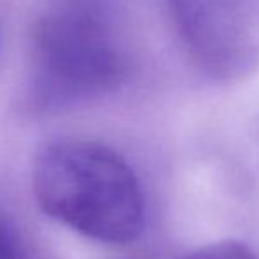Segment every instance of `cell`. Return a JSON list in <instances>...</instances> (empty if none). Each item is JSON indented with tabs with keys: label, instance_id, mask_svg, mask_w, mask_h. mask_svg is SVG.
I'll return each mask as SVG.
<instances>
[{
	"label": "cell",
	"instance_id": "cell-1",
	"mask_svg": "<svg viewBox=\"0 0 259 259\" xmlns=\"http://www.w3.org/2000/svg\"><path fill=\"white\" fill-rule=\"evenodd\" d=\"M39 208L79 235L125 245L145 228V196L134 169L96 141L60 140L39 152L32 173Z\"/></svg>",
	"mask_w": 259,
	"mask_h": 259
},
{
	"label": "cell",
	"instance_id": "cell-4",
	"mask_svg": "<svg viewBox=\"0 0 259 259\" xmlns=\"http://www.w3.org/2000/svg\"><path fill=\"white\" fill-rule=\"evenodd\" d=\"M0 259H32L13 217L0 206Z\"/></svg>",
	"mask_w": 259,
	"mask_h": 259
},
{
	"label": "cell",
	"instance_id": "cell-2",
	"mask_svg": "<svg viewBox=\"0 0 259 259\" xmlns=\"http://www.w3.org/2000/svg\"><path fill=\"white\" fill-rule=\"evenodd\" d=\"M32 101L64 109L111 92L122 83L127 55L99 0H57L34 37Z\"/></svg>",
	"mask_w": 259,
	"mask_h": 259
},
{
	"label": "cell",
	"instance_id": "cell-3",
	"mask_svg": "<svg viewBox=\"0 0 259 259\" xmlns=\"http://www.w3.org/2000/svg\"><path fill=\"white\" fill-rule=\"evenodd\" d=\"M177 35L191 62L217 81H236L259 64L252 0H169Z\"/></svg>",
	"mask_w": 259,
	"mask_h": 259
},
{
	"label": "cell",
	"instance_id": "cell-5",
	"mask_svg": "<svg viewBox=\"0 0 259 259\" xmlns=\"http://www.w3.org/2000/svg\"><path fill=\"white\" fill-rule=\"evenodd\" d=\"M180 259H257V256L245 243L236 242V240H224V242L199 247Z\"/></svg>",
	"mask_w": 259,
	"mask_h": 259
}]
</instances>
